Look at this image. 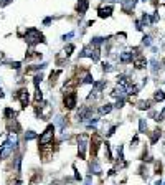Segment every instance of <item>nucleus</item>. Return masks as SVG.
<instances>
[{"mask_svg": "<svg viewBox=\"0 0 165 185\" xmlns=\"http://www.w3.org/2000/svg\"><path fill=\"white\" fill-rule=\"evenodd\" d=\"M25 42L30 46H35L37 43L43 42V35H41L40 30H37V28H28L27 33H25Z\"/></svg>", "mask_w": 165, "mask_h": 185, "instance_id": "nucleus-1", "label": "nucleus"}, {"mask_svg": "<svg viewBox=\"0 0 165 185\" xmlns=\"http://www.w3.org/2000/svg\"><path fill=\"white\" fill-rule=\"evenodd\" d=\"M53 136H55V126H48V127H46V131H45L43 134L40 136V139H38L40 146H48V144H51Z\"/></svg>", "mask_w": 165, "mask_h": 185, "instance_id": "nucleus-2", "label": "nucleus"}, {"mask_svg": "<svg viewBox=\"0 0 165 185\" xmlns=\"http://www.w3.org/2000/svg\"><path fill=\"white\" fill-rule=\"evenodd\" d=\"M64 106H66L68 109H74L76 106V102H78V98H76V92L74 91H68V92H64Z\"/></svg>", "mask_w": 165, "mask_h": 185, "instance_id": "nucleus-3", "label": "nucleus"}, {"mask_svg": "<svg viewBox=\"0 0 165 185\" xmlns=\"http://www.w3.org/2000/svg\"><path fill=\"white\" fill-rule=\"evenodd\" d=\"M88 141H89V137H88L86 134H81L78 137V154L79 157L82 159L86 155V149H88Z\"/></svg>", "mask_w": 165, "mask_h": 185, "instance_id": "nucleus-4", "label": "nucleus"}, {"mask_svg": "<svg viewBox=\"0 0 165 185\" xmlns=\"http://www.w3.org/2000/svg\"><path fill=\"white\" fill-rule=\"evenodd\" d=\"M17 99L20 101L22 108H27V106H28V102H30V94H28V89H27V88L20 89L18 92H17Z\"/></svg>", "mask_w": 165, "mask_h": 185, "instance_id": "nucleus-5", "label": "nucleus"}, {"mask_svg": "<svg viewBox=\"0 0 165 185\" xmlns=\"http://www.w3.org/2000/svg\"><path fill=\"white\" fill-rule=\"evenodd\" d=\"M99 142H101V141H99V137H98V136H94V137H92V141H91V157H92V159H96Z\"/></svg>", "mask_w": 165, "mask_h": 185, "instance_id": "nucleus-6", "label": "nucleus"}, {"mask_svg": "<svg viewBox=\"0 0 165 185\" xmlns=\"http://www.w3.org/2000/svg\"><path fill=\"white\" fill-rule=\"evenodd\" d=\"M88 7H89L88 0H79L78 5H76V10H78V13H79V15H84V13H86V10H88Z\"/></svg>", "mask_w": 165, "mask_h": 185, "instance_id": "nucleus-7", "label": "nucleus"}, {"mask_svg": "<svg viewBox=\"0 0 165 185\" xmlns=\"http://www.w3.org/2000/svg\"><path fill=\"white\" fill-rule=\"evenodd\" d=\"M134 66L137 68V69H142L147 66V60L144 56H137V58H134Z\"/></svg>", "mask_w": 165, "mask_h": 185, "instance_id": "nucleus-8", "label": "nucleus"}, {"mask_svg": "<svg viewBox=\"0 0 165 185\" xmlns=\"http://www.w3.org/2000/svg\"><path fill=\"white\" fill-rule=\"evenodd\" d=\"M89 170H91V173H94V175H99L102 170H101V165H99V162L98 160H94L92 159V162L89 164Z\"/></svg>", "mask_w": 165, "mask_h": 185, "instance_id": "nucleus-9", "label": "nucleus"}, {"mask_svg": "<svg viewBox=\"0 0 165 185\" xmlns=\"http://www.w3.org/2000/svg\"><path fill=\"white\" fill-rule=\"evenodd\" d=\"M111 13H112V7H111V5L99 8V17H101V18H108V17H111Z\"/></svg>", "mask_w": 165, "mask_h": 185, "instance_id": "nucleus-10", "label": "nucleus"}, {"mask_svg": "<svg viewBox=\"0 0 165 185\" xmlns=\"http://www.w3.org/2000/svg\"><path fill=\"white\" fill-rule=\"evenodd\" d=\"M132 60H134V56H132V53H129V51H124V53H121V56H119L121 63H129Z\"/></svg>", "mask_w": 165, "mask_h": 185, "instance_id": "nucleus-11", "label": "nucleus"}, {"mask_svg": "<svg viewBox=\"0 0 165 185\" xmlns=\"http://www.w3.org/2000/svg\"><path fill=\"white\" fill-rule=\"evenodd\" d=\"M3 116H5V119H7V121H12V119L17 118V112H15L12 108H7V109L3 111Z\"/></svg>", "mask_w": 165, "mask_h": 185, "instance_id": "nucleus-12", "label": "nucleus"}, {"mask_svg": "<svg viewBox=\"0 0 165 185\" xmlns=\"http://www.w3.org/2000/svg\"><path fill=\"white\" fill-rule=\"evenodd\" d=\"M135 3H137V0H124L122 7H124V10H132L135 7Z\"/></svg>", "mask_w": 165, "mask_h": 185, "instance_id": "nucleus-13", "label": "nucleus"}, {"mask_svg": "<svg viewBox=\"0 0 165 185\" xmlns=\"http://www.w3.org/2000/svg\"><path fill=\"white\" fill-rule=\"evenodd\" d=\"M154 99H155L157 102H160V101L165 99V94H163V91H162V89H157V91L154 92Z\"/></svg>", "mask_w": 165, "mask_h": 185, "instance_id": "nucleus-14", "label": "nucleus"}, {"mask_svg": "<svg viewBox=\"0 0 165 185\" xmlns=\"http://www.w3.org/2000/svg\"><path fill=\"white\" fill-rule=\"evenodd\" d=\"M150 65H152V73H154V74H157L158 71H160V63H158L157 60H152Z\"/></svg>", "mask_w": 165, "mask_h": 185, "instance_id": "nucleus-15", "label": "nucleus"}, {"mask_svg": "<svg viewBox=\"0 0 165 185\" xmlns=\"http://www.w3.org/2000/svg\"><path fill=\"white\" fill-rule=\"evenodd\" d=\"M137 108L142 109V111H144V109H149V108H150V101H144V99L139 101V102H137Z\"/></svg>", "mask_w": 165, "mask_h": 185, "instance_id": "nucleus-16", "label": "nucleus"}, {"mask_svg": "<svg viewBox=\"0 0 165 185\" xmlns=\"http://www.w3.org/2000/svg\"><path fill=\"white\" fill-rule=\"evenodd\" d=\"M158 139H160V131H154V134L150 136V142H152V144H155V142L158 141Z\"/></svg>", "mask_w": 165, "mask_h": 185, "instance_id": "nucleus-17", "label": "nucleus"}, {"mask_svg": "<svg viewBox=\"0 0 165 185\" xmlns=\"http://www.w3.org/2000/svg\"><path fill=\"white\" fill-rule=\"evenodd\" d=\"M111 111H112V104H104V106L101 108V112L102 114H109Z\"/></svg>", "mask_w": 165, "mask_h": 185, "instance_id": "nucleus-18", "label": "nucleus"}, {"mask_svg": "<svg viewBox=\"0 0 165 185\" xmlns=\"http://www.w3.org/2000/svg\"><path fill=\"white\" fill-rule=\"evenodd\" d=\"M145 129H147L145 119H140V121H139V131H140V132H145Z\"/></svg>", "mask_w": 165, "mask_h": 185, "instance_id": "nucleus-19", "label": "nucleus"}, {"mask_svg": "<svg viewBox=\"0 0 165 185\" xmlns=\"http://www.w3.org/2000/svg\"><path fill=\"white\" fill-rule=\"evenodd\" d=\"M35 137H37V134H35L33 131H28L27 134H25V139H27V141H33Z\"/></svg>", "mask_w": 165, "mask_h": 185, "instance_id": "nucleus-20", "label": "nucleus"}, {"mask_svg": "<svg viewBox=\"0 0 165 185\" xmlns=\"http://www.w3.org/2000/svg\"><path fill=\"white\" fill-rule=\"evenodd\" d=\"M73 51H74V46H73V45H68L66 48H64V55H66V56H69V55L73 53Z\"/></svg>", "mask_w": 165, "mask_h": 185, "instance_id": "nucleus-21", "label": "nucleus"}, {"mask_svg": "<svg viewBox=\"0 0 165 185\" xmlns=\"http://www.w3.org/2000/svg\"><path fill=\"white\" fill-rule=\"evenodd\" d=\"M142 43H144L145 46H150V45H152V40H150V37H149V35H145V37L142 38Z\"/></svg>", "mask_w": 165, "mask_h": 185, "instance_id": "nucleus-22", "label": "nucleus"}, {"mask_svg": "<svg viewBox=\"0 0 165 185\" xmlns=\"http://www.w3.org/2000/svg\"><path fill=\"white\" fill-rule=\"evenodd\" d=\"M74 37V32H69V33H66V35H63V40L66 42V40H71Z\"/></svg>", "mask_w": 165, "mask_h": 185, "instance_id": "nucleus-23", "label": "nucleus"}, {"mask_svg": "<svg viewBox=\"0 0 165 185\" xmlns=\"http://www.w3.org/2000/svg\"><path fill=\"white\" fill-rule=\"evenodd\" d=\"M35 99H37V102L43 99V94H41V91H40V89H37V94H35Z\"/></svg>", "mask_w": 165, "mask_h": 185, "instance_id": "nucleus-24", "label": "nucleus"}, {"mask_svg": "<svg viewBox=\"0 0 165 185\" xmlns=\"http://www.w3.org/2000/svg\"><path fill=\"white\" fill-rule=\"evenodd\" d=\"M12 2H13V0H0V7H7Z\"/></svg>", "mask_w": 165, "mask_h": 185, "instance_id": "nucleus-25", "label": "nucleus"}, {"mask_svg": "<svg viewBox=\"0 0 165 185\" xmlns=\"http://www.w3.org/2000/svg\"><path fill=\"white\" fill-rule=\"evenodd\" d=\"M102 69H104V71H112V66H111L109 63H104V65H102Z\"/></svg>", "mask_w": 165, "mask_h": 185, "instance_id": "nucleus-26", "label": "nucleus"}, {"mask_svg": "<svg viewBox=\"0 0 165 185\" xmlns=\"http://www.w3.org/2000/svg\"><path fill=\"white\" fill-rule=\"evenodd\" d=\"M0 98H3V89L0 88Z\"/></svg>", "mask_w": 165, "mask_h": 185, "instance_id": "nucleus-27", "label": "nucleus"}, {"mask_svg": "<svg viewBox=\"0 0 165 185\" xmlns=\"http://www.w3.org/2000/svg\"><path fill=\"white\" fill-rule=\"evenodd\" d=\"M160 116H162V118H163V116H165V109H163V111L160 112Z\"/></svg>", "mask_w": 165, "mask_h": 185, "instance_id": "nucleus-28", "label": "nucleus"}, {"mask_svg": "<svg viewBox=\"0 0 165 185\" xmlns=\"http://www.w3.org/2000/svg\"><path fill=\"white\" fill-rule=\"evenodd\" d=\"M84 185H91V182H89V178H88V182H86Z\"/></svg>", "mask_w": 165, "mask_h": 185, "instance_id": "nucleus-29", "label": "nucleus"}, {"mask_svg": "<svg viewBox=\"0 0 165 185\" xmlns=\"http://www.w3.org/2000/svg\"><path fill=\"white\" fill-rule=\"evenodd\" d=\"M140 2H145V0H140Z\"/></svg>", "mask_w": 165, "mask_h": 185, "instance_id": "nucleus-30", "label": "nucleus"}, {"mask_svg": "<svg viewBox=\"0 0 165 185\" xmlns=\"http://www.w3.org/2000/svg\"><path fill=\"white\" fill-rule=\"evenodd\" d=\"M163 185H165V183H163Z\"/></svg>", "mask_w": 165, "mask_h": 185, "instance_id": "nucleus-31", "label": "nucleus"}]
</instances>
